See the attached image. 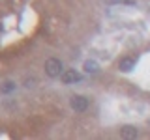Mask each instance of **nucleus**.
<instances>
[{
  "mask_svg": "<svg viewBox=\"0 0 150 140\" xmlns=\"http://www.w3.org/2000/svg\"><path fill=\"white\" fill-rule=\"evenodd\" d=\"M64 71V64L60 62L58 58H49L45 62V75L47 77H51V78H56V77H60Z\"/></svg>",
  "mask_w": 150,
  "mask_h": 140,
  "instance_id": "nucleus-1",
  "label": "nucleus"
},
{
  "mask_svg": "<svg viewBox=\"0 0 150 140\" xmlns=\"http://www.w3.org/2000/svg\"><path fill=\"white\" fill-rule=\"evenodd\" d=\"M13 90H15V82H9V80L0 86V93H11Z\"/></svg>",
  "mask_w": 150,
  "mask_h": 140,
  "instance_id": "nucleus-7",
  "label": "nucleus"
},
{
  "mask_svg": "<svg viewBox=\"0 0 150 140\" xmlns=\"http://www.w3.org/2000/svg\"><path fill=\"white\" fill-rule=\"evenodd\" d=\"M83 69H84L86 73L94 75V73H98V71H100V65H98L96 60H86V62L83 64Z\"/></svg>",
  "mask_w": 150,
  "mask_h": 140,
  "instance_id": "nucleus-6",
  "label": "nucleus"
},
{
  "mask_svg": "<svg viewBox=\"0 0 150 140\" xmlns=\"http://www.w3.org/2000/svg\"><path fill=\"white\" fill-rule=\"evenodd\" d=\"M34 82H36V78H30V80L26 78V80H25V86H28V88H30V86H34Z\"/></svg>",
  "mask_w": 150,
  "mask_h": 140,
  "instance_id": "nucleus-8",
  "label": "nucleus"
},
{
  "mask_svg": "<svg viewBox=\"0 0 150 140\" xmlns=\"http://www.w3.org/2000/svg\"><path fill=\"white\" fill-rule=\"evenodd\" d=\"M69 106H71L75 112H84L88 108V99L84 95H71V99H69Z\"/></svg>",
  "mask_w": 150,
  "mask_h": 140,
  "instance_id": "nucleus-3",
  "label": "nucleus"
},
{
  "mask_svg": "<svg viewBox=\"0 0 150 140\" xmlns=\"http://www.w3.org/2000/svg\"><path fill=\"white\" fill-rule=\"evenodd\" d=\"M81 78H83V75L79 73V71H75V69H64L62 75H60V80H62L64 84H75V82H81Z\"/></svg>",
  "mask_w": 150,
  "mask_h": 140,
  "instance_id": "nucleus-2",
  "label": "nucleus"
},
{
  "mask_svg": "<svg viewBox=\"0 0 150 140\" xmlns=\"http://www.w3.org/2000/svg\"><path fill=\"white\" fill-rule=\"evenodd\" d=\"M137 129L133 127V125H124V127L120 129V136L126 138V140H131V138H137Z\"/></svg>",
  "mask_w": 150,
  "mask_h": 140,
  "instance_id": "nucleus-5",
  "label": "nucleus"
},
{
  "mask_svg": "<svg viewBox=\"0 0 150 140\" xmlns=\"http://www.w3.org/2000/svg\"><path fill=\"white\" fill-rule=\"evenodd\" d=\"M118 69L124 73H129L131 69H135V58L133 56H126V58H122L118 62Z\"/></svg>",
  "mask_w": 150,
  "mask_h": 140,
  "instance_id": "nucleus-4",
  "label": "nucleus"
}]
</instances>
